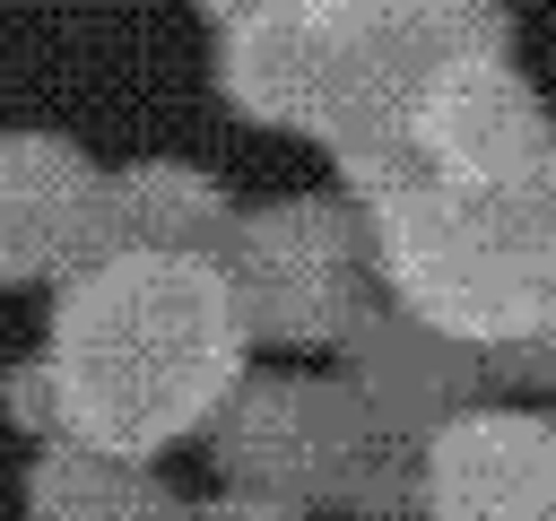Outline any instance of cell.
<instances>
[{"label": "cell", "mask_w": 556, "mask_h": 521, "mask_svg": "<svg viewBox=\"0 0 556 521\" xmlns=\"http://www.w3.org/2000/svg\"><path fill=\"white\" fill-rule=\"evenodd\" d=\"M243 304L226 260L200 252H96L61 278L43 347L0 373V408L78 452L156 460L217 425L243 391Z\"/></svg>", "instance_id": "obj_1"}, {"label": "cell", "mask_w": 556, "mask_h": 521, "mask_svg": "<svg viewBox=\"0 0 556 521\" xmlns=\"http://www.w3.org/2000/svg\"><path fill=\"white\" fill-rule=\"evenodd\" d=\"M374 278L391 304L452 347H504L547 330L556 313V208L547 191H486L443 182L426 165L382 174L356 191Z\"/></svg>", "instance_id": "obj_2"}, {"label": "cell", "mask_w": 556, "mask_h": 521, "mask_svg": "<svg viewBox=\"0 0 556 521\" xmlns=\"http://www.w3.org/2000/svg\"><path fill=\"white\" fill-rule=\"evenodd\" d=\"M365 217L330 200H287L261 217H235L226 234V287L243 304L252 339H348L356 330V287H365Z\"/></svg>", "instance_id": "obj_3"}, {"label": "cell", "mask_w": 556, "mask_h": 521, "mask_svg": "<svg viewBox=\"0 0 556 521\" xmlns=\"http://www.w3.org/2000/svg\"><path fill=\"white\" fill-rule=\"evenodd\" d=\"M208 452L235 486L252 495H287V504H348L356 469H365V399L348 382H243L217 425Z\"/></svg>", "instance_id": "obj_4"}, {"label": "cell", "mask_w": 556, "mask_h": 521, "mask_svg": "<svg viewBox=\"0 0 556 521\" xmlns=\"http://www.w3.org/2000/svg\"><path fill=\"white\" fill-rule=\"evenodd\" d=\"M408 156L443 182H486V191H539L556 139L530 104V87L486 52H443L408 104Z\"/></svg>", "instance_id": "obj_5"}, {"label": "cell", "mask_w": 556, "mask_h": 521, "mask_svg": "<svg viewBox=\"0 0 556 521\" xmlns=\"http://www.w3.org/2000/svg\"><path fill=\"white\" fill-rule=\"evenodd\" d=\"M426 521H556V425L521 408H460L417 452Z\"/></svg>", "instance_id": "obj_6"}, {"label": "cell", "mask_w": 556, "mask_h": 521, "mask_svg": "<svg viewBox=\"0 0 556 521\" xmlns=\"http://www.w3.org/2000/svg\"><path fill=\"white\" fill-rule=\"evenodd\" d=\"M96 191L104 174L70 139L52 130L0 139V287L70 278L78 260H96Z\"/></svg>", "instance_id": "obj_7"}, {"label": "cell", "mask_w": 556, "mask_h": 521, "mask_svg": "<svg viewBox=\"0 0 556 521\" xmlns=\"http://www.w3.org/2000/svg\"><path fill=\"white\" fill-rule=\"evenodd\" d=\"M226 234H235V208H226L217 174L130 165V174H104V191H96V252H200V260H226Z\"/></svg>", "instance_id": "obj_8"}, {"label": "cell", "mask_w": 556, "mask_h": 521, "mask_svg": "<svg viewBox=\"0 0 556 521\" xmlns=\"http://www.w3.org/2000/svg\"><path fill=\"white\" fill-rule=\"evenodd\" d=\"M26 521H182V504L148 478V460L43 443V460L26 478Z\"/></svg>", "instance_id": "obj_9"}, {"label": "cell", "mask_w": 556, "mask_h": 521, "mask_svg": "<svg viewBox=\"0 0 556 521\" xmlns=\"http://www.w3.org/2000/svg\"><path fill=\"white\" fill-rule=\"evenodd\" d=\"M182 521H304V504H287V495H252V486H226L217 504H182Z\"/></svg>", "instance_id": "obj_10"}, {"label": "cell", "mask_w": 556, "mask_h": 521, "mask_svg": "<svg viewBox=\"0 0 556 521\" xmlns=\"http://www.w3.org/2000/svg\"><path fill=\"white\" fill-rule=\"evenodd\" d=\"M539 191H547V208H556V156H547V174H539Z\"/></svg>", "instance_id": "obj_11"}, {"label": "cell", "mask_w": 556, "mask_h": 521, "mask_svg": "<svg viewBox=\"0 0 556 521\" xmlns=\"http://www.w3.org/2000/svg\"><path fill=\"white\" fill-rule=\"evenodd\" d=\"M547 339H556V313H547Z\"/></svg>", "instance_id": "obj_12"}, {"label": "cell", "mask_w": 556, "mask_h": 521, "mask_svg": "<svg viewBox=\"0 0 556 521\" xmlns=\"http://www.w3.org/2000/svg\"><path fill=\"white\" fill-rule=\"evenodd\" d=\"M374 9H382V0H374Z\"/></svg>", "instance_id": "obj_13"}]
</instances>
